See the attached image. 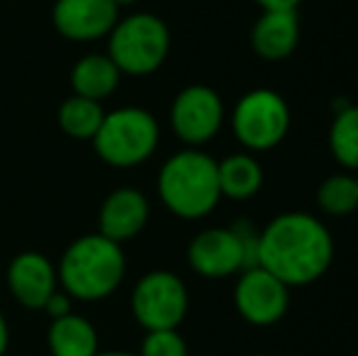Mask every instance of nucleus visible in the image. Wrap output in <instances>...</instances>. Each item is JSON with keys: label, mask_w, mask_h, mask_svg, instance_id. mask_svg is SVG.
Wrapping results in <instances>:
<instances>
[{"label": "nucleus", "mask_w": 358, "mask_h": 356, "mask_svg": "<svg viewBox=\"0 0 358 356\" xmlns=\"http://www.w3.org/2000/svg\"><path fill=\"white\" fill-rule=\"evenodd\" d=\"M117 5L113 0H57L54 24L69 39H95L115 27Z\"/></svg>", "instance_id": "nucleus-11"}, {"label": "nucleus", "mask_w": 358, "mask_h": 356, "mask_svg": "<svg viewBox=\"0 0 358 356\" xmlns=\"http://www.w3.org/2000/svg\"><path fill=\"white\" fill-rule=\"evenodd\" d=\"M95 356H134V354H124V352H108V354H95Z\"/></svg>", "instance_id": "nucleus-25"}, {"label": "nucleus", "mask_w": 358, "mask_h": 356, "mask_svg": "<svg viewBox=\"0 0 358 356\" xmlns=\"http://www.w3.org/2000/svg\"><path fill=\"white\" fill-rule=\"evenodd\" d=\"M220 193L229 200H249L264 185V169L251 154H231L217 164Z\"/></svg>", "instance_id": "nucleus-15"}, {"label": "nucleus", "mask_w": 358, "mask_h": 356, "mask_svg": "<svg viewBox=\"0 0 358 356\" xmlns=\"http://www.w3.org/2000/svg\"><path fill=\"white\" fill-rule=\"evenodd\" d=\"M334 239L320 218L307 213L275 215L259 237V266L287 288L310 285L329 271Z\"/></svg>", "instance_id": "nucleus-1"}, {"label": "nucleus", "mask_w": 358, "mask_h": 356, "mask_svg": "<svg viewBox=\"0 0 358 356\" xmlns=\"http://www.w3.org/2000/svg\"><path fill=\"white\" fill-rule=\"evenodd\" d=\"M142 356H188V347L176 329H151L142 344Z\"/></svg>", "instance_id": "nucleus-21"}, {"label": "nucleus", "mask_w": 358, "mask_h": 356, "mask_svg": "<svg viewBox=\"0 0 358 356\" xmlns=\"http://www.w3.org/2000/svg\"><path fill=\"white\" fill-rule=\"evenodd\" d=\"M264 10H297L302 0H256Z\"/></svg>", "instance_id": "nucleus-23"}, {"label": "nucleus", "mask_w": 358, "mask_h": 356, "mask_svg": "<svg viewBox=\"0 0 358 356\" xmlns=\"http://www.w3.org/2000/svg\"><path fill=\"white\" fill-rule=\"evenodd\" d=\"M103 120L105 113L98 100L83 98V95L69 98L59 110V124L64 127V132L76 139H93Z\"/></svg>", "instance_id": "nucleus-18"}, {"label": "nucleus", "mask_w": 358, "mask_h": 356, "mask_svg": "<svg viewBox=\"0 0 358 356\" xmlns=\"http://www.w3.org/2000/svg\"><path fill=\"white\" fill-rule=\"evenodd\" d=\"M234 305L246 322L271 327L285 318L290 308V288L266 269H246L236 280Z\"/></svg>", "instance_id": "nucleus-8"}, {"label": "nucleus", "mask_w": 358, "mask_h": 356, "mask_svg": "<svg viewBox=\"0 0 358 356\" xmlns=\"http://www.w3.org/2000/svg\"><path fill=\"white\" fill-rule=\"evenodd\" d=\"M124 257L117 242L103 234L80 237L62 259V283L80 300H100L120 285Z\"/></svg>", "instance_id": "nucleus-3"}, {"label": "nucleus", "mask_w": 358, "mask_h": 356, "mask_svg": "<svg viewBox=\"0 0 358 356\" xmlns=\"http://www.w3.org/2000/svg\"><path fill=\"white\" fill-rule=\"evenodd\" d=\"M49 344H52L54 356H95L98 352V339L95 329L90 327L88 320L76 318V315H64L57 318L49 329Z\"/></svg>", "instance_id": "nucleus-17"}, {"label": "nucleus", "mask_w": 358, "mask_h": 356, "mask_svg": "<svg viewBox=\"0 0 358 356\" xmlns=\"http://www.w3.org/2000/svg\"><path fill=\"white\" fill-rule=\"evenodd\" d=\"M5 347H8V325H5L3 315H0V356L5 354Z\"/></svg>", "instance_id": "nucleus-24"}, {"label": "nucleus", "mask_w": 358, "mask_h": 356, "mask_svg": "<svg viewBox=\"0 0 358 356\" xmlns=\"http://www.w3.org/2000/svg\"><path fill=\"white\" fill-rule=\"evenodd\" d=\"M356 178H358V176H356Z\"/></svg>", "instance_id": "nucleus-28"}, {"label": "nucleus", "mask_w": 358, "mask_h": 356, "mask_svg": "<svg viewBox=\"0 0 358 356\" xmlns=\"http://www.w3.org/2000/svg\"><path fill=\"white\" fill-rule=\"evenodd\" d=\"M169 44V27L154 15L139 13L113 27L110 59L120 71L144 76L164 64Z\"/></svg>", "instance_id": "nucleus-6"}, {"label": "nucleus", "mask_w": 358, "mask_h": 356, "mask_svg": "<svg viewBox=\"0 0 358 356\" xmlns=\"http://www.w3.org/2000/svg\"><path fill=\"white\" fill-rule=\"evenodd\" d=\"M256 356H264V354H256Z\"/></svg>", "instance_id": "nucleus-27"}, {"label": "nucleus", "mask_w": 358, "mask_h": 356, "mask_svg": "<svg viewBox=\"0 0 358 356\" xmlns=\"http://www.w3.org/2000/svg\"><path fill=\"white\" fill-rule=\"evenodd\" d=\"M317 205L331 218H344L358 208V178L349 173H334L317 190Z\"/></svg>", "instance_id": "nucleus-20"}, {"label": "nucleus", "mask_w": 358, "mask_h": 356, "mask_svg": "<svg viewBox=\"0 0 358 356\" xmlns=\"http://www.w3.org/2000/svg\"><path fill=\"white\" fill-rule=\"evenodd\" d=\"M120 81V69L113 64L110 57H100V54H90V57L80 59L76 64L71 73V83L76 95H83L90 100H100L110 95Z\"/></svg>", "instance_id": "nucleus-16"}, {"label": "nucleus", "mask_w": 358, "mask_h": 356, "mask_svg": "<svg viewBox=\"0 0 358 356\" xmlns=\"http://www.w3.org/2000/svg\"><path fill=\"white\" fill-rule=\"evenodd\" d=\"M44 310H47L49 315H52L54 320L57 318H64V315H69V300L64 298V295H59V293H54L52 298L44 303Z\"/></svg>", "instance_id": "nucleus-22"}, {"label": "nucleus", "mask_w": 358, "mask_h": 356, "mask_svg": "<svg viewBox=\"0 0 358 356\" xmlns=\"http://www.w3.org/2000/svg\"><path fill=\"white\" fill-rule=\"evenodd\" d=\"M93 142L100 159L113 166H137L154 154L159 144V124L146 110L122 108L105 115Z\"/></svg>", "instance_id": "nucleus-4"}, {"label": "nucleus", "mask_w": 358, "mask_h": 356, "mask_svg": "<svg viewBox=\"0 0 358 356\" xmlns=\"http://www.w3.org/2000/svg\"><path fill=\"white\" fill-rule=\"evenodd\" d=\"M329 149L336 164L358 171V105H349L336 113L329 129Z\"/></svg>", "instance_id": "nucleus-19"}, {"label": "nucleus", "mask_w": 358, "mask_h": 356, "mask_svg": "<svg viewBox=\"0 0 358 356\" xmlns=\"http://www.w3.org/2000/svg\"><path fill=\"white\" fill-rule=\"evenodd\" d=\"M159 195L178 218L198 220L213 213L220 193L217 162L198 149H185L164 164L159 176Z\"/></svg>", "instance_id": "nucleus-2"}, {"label": "nucleus", "mask_w": 358, "mask_h": 356, "mask_svg": "<svg viewBox=\"0 0 358 356\" xmlns=\"http://www.w3.org/2000/svg\"><path fill=\"white\" fill-rule=\"evenodd\" d=\"M188 262L193 271H198L205 278H224L244 271V252L234 229L213 227L200 232L190 242Z\"/></svg>", "instance_id": "nucleus-10"}, {"label": "nucleus", "mask_w": 358, "mask_h": 356, "mask_svg": "<svg viewBox=\"0 0 358 356\" xmlns=\"http://www.w3.org/2000/svg\"><path fill=\"white\" fill-rule=\"evenodd\" d=\"M134 318L146 329H176L188 310V290L171 271H151L137 283L132 295Z\"/></svg>", "instance_id": "nucleus-7"}, {"label": "nucleus", "mask_w": 358, "mask_h": 356, "mask_svg": "<svg viewBox=\"0 0 358 356\" xmlns=\"http://www.w3.org/2000/svg\"><path fill=\"white\" fill-rule=\"evenodd\" d=\"M113 3L120 8V5H129V3H134V0H113Z\"/></svg>", "instance_id": "nucleus-26"}, {"label": "nucleus", "mask_w": 358, "mask_h": 356, "mask_svg": "<svg viewBox=\"0 0 358 356\" xmlns=\"http://www.w3.org/2000/svg\"><path fill=\"white\" fill-rule=\"evenodd\" d=\"M231 129L249 152H268L283 142L290 129V108L283 95L271 88L249 90L236 100Z\"/></svg>", "instance_id": "nucleus-5"}, {"label": "nucleus", "mask_w": 358, "mask_h": 356, "mask_svg": "<svg viewBox=\"0 0 358 356\" xmlns=\"http://www.w3.org/2000/svg\"><path fill=\"white\" fill-rule=\"evenodd\" d=\"M149 220V203L139 190L120 188L105 200L100 210V234L113 242H124L132 239L134 234Z\"/></svg>", "instance_id": "nucleus-14"}, {"label": "nucleus", "mask_w": 358, "mask_h": 356, "mask_svg": "<svg viewBox=\"0 0 358 356\" xmlns=\"http://www.w3.org/2000/svg\"><path fill=\"white\" fill-rule=\"evenodd\" d=\"M224 105L222 98L208 86H188L180 90L171 108L173 132L190 147L210 142L222 127Z\"/></svg>", "instance_id": "nucleus-9"}, {"label": "nucleus", "mask_w": 358, "mask_h": 356, "mask_svg": "<svg viewBox=\"0 0 358 356\" xmlns=\"http://www.w3.org/2000/svg\"><path fill=\"white\" fill-rule=\"evenodd\" d=\"M8 283L13 295L27 308H44L49 298L54 295V276L52 264L42 254H20L8 271Z\"/></svg>", "instance_id": "nucleus-13"}, {"label": "nucleus", "mask_w": 358, "mask_h": 356, "mask_svg": "<svg viewBox=\"0 0 358 356\" xmlns=\"http://www.w3.org/2000/svg\"><path fill=\"white\" fill-rule=\"evenodd\" d=\"M300 39L297 10H264L251 29V47L266 62H283Z\"/></svg>", "instance_id": "nucleus-12"}]
</instances>
